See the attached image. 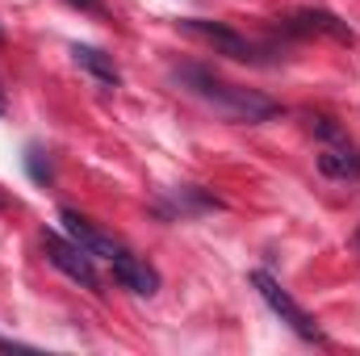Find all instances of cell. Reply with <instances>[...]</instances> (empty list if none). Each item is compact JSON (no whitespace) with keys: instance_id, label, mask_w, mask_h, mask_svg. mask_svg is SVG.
Returning a JSON list of instances; mask_svg holds the SVG:
<instances>
[{"instance_id":"cell-1","label":"cell","mask_w":360,"mask_h":356,"mask_svg":"<svg viewBox=\"0 0 360 356\" xmlns=\"http://www.w3.org/2000/svg\"><path fill=\"white\" fill-rule=\"evenodd\" d=\"M172 80L184 92H193L197 101H205L214 113H222L226 122H235V126H260V122H269V117L281 113V105L272 96H264L256 89H239V84L222 80L218 72H210L201 63H176Z\"/></svg>"},{"instance_id":"cell-2","label":"cell","mask_w":360,"mask_h":356,"mask_svg":"<svg viewBox=\"0 0 360 356\" xmlns=\"http://www.w3.org/2000/svg\"><path fill=\"white\" fill-rule=\"evenodd\" d=\"M176 25H180V34H188V38H197V42L214 46L218 55H226V59H235V63H252V68H269V63H276V46H269V42H252L248 34H239V30L222 25V21L180 17Z\"/></svg>"},{"instance_id":"cell-3","label":"cell","mask_w":360,"mask_h":356,"mask_svg":"<svg viewBox=\"0 0 360 356\" xmlns=\"http://www.w3.org/2000/svg\"><path fill=\"white\" fill-rule=\"evenodd\" d=\"M252 285H256V293L264 298V306H269L272 314H276V319H281V323L297 336V340L327 348V331L319 327V319H314V314H310V310H306V306H302V302H297V298H293V293L276 281V276H272V272L256 268V272H252Z\"/></svg>"},{"instance_id":"cell-4","label":"cell","mask_w":360,"mask_h":356,"mask_svg":"<svg viewBox=\"0 0 360 356\" xmlns=\"http://www.w3.org/2000/svg\"><path fill=\"white\" fill-rule=\"evenodd\" d=\"M42 252H46V260L59 268L63 276H72L76 285H84L92 293H101V272H96V256H89L76 239H63L59 231H42Z\"/></svg>"},{"instance_id":"cell-5","label":"cell","mask_w":360,"mask_h":356,"mask_svg":"<svg viewBox=\"0 0 360 356\" xmlns=\"http://www.w3.org/2000/svg\"><path fill=\"white\" fill-rule=\"evenodd\" d=\"M285 34H297V38H306V34H331L335 42H356V34H352V25L348 21H340L335 13H327V8H297L289 21H285Z\"/></svg>"},{"instance_id":"cell-6","label":"cell","mask_w":360,"mask_h":356,"mask_svg":"<svg viewBox=\"0 0 360 356\" xmlns=\"http://www.w3.org/2000/svg\"><path fill=\"white\" fill-rule=\"evenodd\" d=\"M109 265H113V281H117L122 289H130V293H143V298H151V293L160 289V272L147 265L143 256L126 252V248H117Z\"/></svg>"},{"instance_id":"cell-7","label":"cell","mask_w":360,"mask_h":356,"mask_svg":"<svg viewBox=\"0 0 360 356\" xmlns=\"http://www.w3.org/2000/svg\"><path fill=\"white\" fill-rule=\"evenodd\" d=\"M59 222H63V231H68V239H76L89 256L96 260H113V252L122 248V243H113L105 231H96L84 214H76V210H59Z\"/></svg>"},{"instance_id":"cell-8","label":"cell","mask_w":360,"mask_h":356,"mask_svg":"<svg viewBox=\"0 0 360 356\" xmlns=\"http://www.w3.org/2000/svg\"><path fill=\"white\" fill-rule=\"evenodd\" d=\"M72 59H76L80 72H89L101 89H117V84H122V72H117L113 55H105L101 46H84V42H76V46H72Z\"/></svg>"},{"instance_id":"cell-9","label":"cell","mask_w":360,"mask_h":356,"mask_svg":"<svg viewBox=\"0 0 360 356\" xmlns=\"http://www.w3.org/2000/svg\"><path fill=\"white\" fill-rule=\"evenodd\" d=\"M168 201H172V210L164 205L160 214L164 218H184V214H205V210H222V201L214 197V193H205V189H197V184H180V189H172L168 193Z\"/></svg>"},{"instance_id":"cell-10","label":"cell","mask_w":360,"mask_h":356,"mask_svg":"<svg viewBox=\"0 0 360 356\" xmlns=\"http://www.w3.org/2000/svg\"><path fill=\"white\" fill-rule=\"evenodd\" d=\"M319 172L331 180H360V151H352V143L348 147H327L319 155Z\"/></svg>"},{"instance_id":"cell-11","label":"cell","mask_w":360,"mask_h":356,"mask_svg":"<svg viewBox=\"0 0 360 356\" xmlns=\"http://www.w3.org/2000/svg\"><path fill=\"white\" fill-rule=\"evenodd\" d=\"M310 130L323 139V143H335V147H348V134H344V126H335V117H310Z\"/></svg>"},{"instance_id":"cell-12","label":"cell","mask_w":360,"mask_h":356,"mask_svg":"<svg viewBox=\"0 0 360 356\" xmlns=\"http://www.w3.org/2000/svg\"><path fill=\"white\" fill-rule=\"evenodd\" d=\"M25 168H30V177L38 180V184L55 180V168H51V160H46V151H42V147H30V151H25Z\"/></svg>"},{"instance_id":"cell-13","label":"cell","mask_w":360,"mask_h":356,"mask_svg":"<svg viewBox=\"0 0 360 356\" xmlns=\"http://www.w3.org/2000/svg\"><path fill=\"white\" fill-rule=\"evenodd\" d=\"M4 109H8V101H4V89H0V113H4Z\"/></svg>"},{"instance_id":"cell-14","label":"cell","mask_w":360,"mask_h":356,"mask_svg":"<svg viewBox=\"0 0 360 356\" xmlns=\"http://www.w3.org/2000/svg\"><path fill=\"white\" fill-rule=\"evenodd\" d=\"M356 248H360V231H356Z\"/></svg>"},{"instance_id":"cell-15","label":"cell","mask_w":360,"mask_h":356,"mask_svg":"<svg viewBox=\"0 0 360 356\" xmlns=\"http://www.w3.org/2000/svg\"><path fill=\"white\" fill-rule=\"evenodd\" d=\"M0 210H4V201H0Z\"/></svg>"},{"instance_id":"cell-16","label":"cell","mask_w":360,"mask_h":356,"mask_svg":"<svg viewBox=\"0 0 360 356\" xmlns=\"http://www.w3.org/2000/svg\"><path fill=\"white\" fill-rule=\"evenodd\" d=\"M0 38H4V34H0Z\"/></svg>"}]
</instances>
